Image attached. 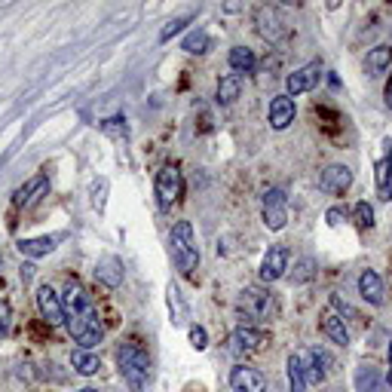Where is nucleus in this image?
Masks as SVG:
<instances>
[{
	"instance_id": "f257e3e1",
	"label": "nucleus",
	"mask_w": 392,
	"mask_h": 392,
	"mask_svg": "<svg viewBox=\"0 0 392 392\" xmlns=\"http://www.w3.org/2000/svg\"><path fill=\"white\" fill-rule=\"evenodd\" d=\"M169 252H172V263L181 276H194L199 267V248L194 236V224L190 221H178L169 233Z\"/></svg>"
},
{
	"instance_id": "f03ea898",
	"label": "nucleus",
	"mask_w": 392,
	"mask_h": 392,
	"mask_svg": "<svg viewBox=\"0 0 392 392\" xmlns=\"http://www.w3.org/2000/svg\"><path fill=\"white\" fill-rule=\"evenodd\" d=\"M236 310L245 322L252 325H267L276 319L279 312V304H276L273 291L261 288V285H248V288L239 291V301H236Z\"/></svg>"
},
{
	"instance_id": "7ed1b4c3",
	"label": "nucleus",
	"mask_w": 392,
	"mask_h": 392,
	"mask_svg": "<svg viewBox=\"0 0 392 392\" xmlns=\"http://www.w3.org/2000/svg\"><path fill=\"white\" fill-rule=\"evenodd\" d=\"M117 365L123 374L126 386L132 392H141L147 386V377H151V359L138 344H123L117 349Z\"/></svg>"
},
{
	"instance_id": "20e7f679",
	"label": "nucleus",
	"mask_w": 392,
	"mask_h": 392,
	"mask_svg": "<svg viewBox=\"0 0 392 392\" xmlns=\"http://www.w3.org/2000/svg\"><path fill=\"white\" fill-rule=\"evenodd\" d=\"M65 325H68L71 337L80 344V349L98 346L104 337V325H102V319H98L95 306H89V310H83V312H71V316H65Z\"/></svg>"
},
{
	"instance_id": "39448f33",
	"label": "nucleus",
	"mask_w": 392,
	"mask_h": 392,
	"mask_svg": "<svg viewBox=\"0 0 392 392\" xmlns=\"http://www.w3.org/2000/svg\"><path fill=\"white\" fill-rule=\"evenodd\" d=\"M261 215H263L267 230H282V227L288 224V203H285V190L270 187L267 194H263Z\"/></svg>"
},
{
	"instance_id": "423d86ee",
	"label": "nucleus",
	"mask_w": 392,
	"mask_h": 392,
	"mask_svg": "<svg viewBox=\"0 0 392 392\" xmlns=\"http://www.w3.org/2000/svg\"><path fill=\"white\" fill-rule=\"evenodd\" d=\"M153 187H156V203H160V209H172V203L181 196V190H184V181H181L178 166H162L160 172H156Z\"/></svg>"
},
{
	"instance_id": "0eeeda50",
	"label": "nucleus",
	"mask_w": 392,
	"mask_h": 392,
	"mask_svg": "<svg viewBox=\"0 0 392 392\" xmlns=\"http://www.w3.org/2000/svg\"><path fill=\"white\" fill-rule=\"evenodd\" d=\"M270 344V334L267 331H258L252 325H239L236 331L230 334V349L239 355H254V353H263Z\"/></svg>"
},
{
	"instance_id": "6e6552de",
	"label": "nucleus",
	"mask_w": 392,
	"mask_h": 392,
	"mask_svg": "<svg viewBox=\"0 0 392 392\" xmlns=\"http://www.w3.org/2000/svg\"><path fill=\"white\" fill-rule=\"evenodd\" d=\"M37 306H40V316L49 322V328L65 325V304H62V295H55L53 285H40L37 288Z\"/></svg>"
},
{
	"instance_id": "1a4fd4ad",
	"label": "nucleus",
	"mask_w": 392,
	"mask_h": 392,
	"mask_svg": "<svg viewBox=\"0 0 392 392\" xmlns=\"http://www.w3.org/2000/svg\"><path fill=\"white\" fill-rule=\"evenodd\" d=\"M319 80H322V65L319 62H310V65L297 68L295 74H288V80H285V86H288V95H304V92L316 89Z\"/></svg>"
},
{
	"instance_id": "9d476101",
	"label": "nucleus",
	"mask_w": 392,
	"mask_h": 392,
	"mask_svg": "<svg viewBox=\"0 0 392 392\" xmlns=\"http://www.w3.org/2000/svg\"><path fill=\"white\" fill-rule=\"evenodd\" d=\"M288 261H291L288 248L285 245H270V252L263 254V261H261V282L282 279L285 270H288Z\"/></svg>"
},
{
	"instance_id": "9b49d317",
	"label": "nucleus",
	"mask_w": 392,
	"mask_h": 392,
	"mask_svg": "<svg viewBox=\"0 0 392 392\" xmlns=\"http://www.w3.org/2000/svg\"><path fill=\"white\" fill-rule=\"evenodd\" d=\"M233 392H267V377L252 365H236L230 371Z\"/></svg>"
},
{
	"instance_id": "f8f14e48",
	"label": "nucleus",
	"mask_w": 392,
	"mask_h": 392,
	"mask_svg": "<svg viewBox=\"0 0 392 392\" xmlns=\"http://www.w3.org/2000/svg\"><path fill=\"white\" fill-rule=\"evenodd\" d=\"M295 98L285 92V95H276L273 102H270V111H267V120H270V129H276V132H282V129H288L291 123H295Z\"/></svg>"
},
{
	"instance_id": "ddd939ff",
	"label": "nucleus",
	"mask_w": 392,
	"mask_h": 392,
	"mask_svg": "<svg viewBox=\"0 0 392 392\" xmlns=\"http://www.w3.org/2000/svg\"><path fill=\"white\" fill-rule=\"evenodd\" d=\"M254 25H258V34L267 44H279L285 28H282V19L279 12L273 10V6H258V12H254Z\"/></svg>"
},
{
	"instance_id": "4468645a",
	"label": "nucleus",
	"mask_w": 392,
	"mask_h": 392,
	"mask_svg": "<svg viewBox=\"0 0 392 392\" xmlns=\"http://www.w3.org/2000/svg\"><path fill=\"white\" fill-rule=\"evenodd\" d=\"M349 184H353V172H349V166H340V162L322 169V175H319V190H325V194H344Z\"/></svg>"
},
{
	"instance_id": "2eb2a0df",
	"label": "nucleus",
	"mask_w": 392,
	"mask_h": 392,
	"mask_svg": "<svg viewBox=\"0 0 392 392\" xmlns=\"http://www.w3.org/2000/svg\"><path fill=\"white\" fill-rule=\"evenodd\" d=\"M46 190H49V178L37 175V178H31L25 187H19L16 194H12V203H16L19 209H31V205H37L40 199L46 196Z\"/></svg>"
},
{
	"instance_id": "dca6fc26",
	"label": "nucleus",
	"mask_w": 392,
	"mask_h": 392,
	"mask_svg": "<svg viewBox=\"0 0 392 392\" xmlns=\"http://www.w3.org/2000/svg\"><path fill=\"white\" fill-rule=\"evenodd\" d=\"M386 151L377 160V196L380 203H389L392 199V141H386Z\"/></svg>"
},
{
	"instance_id": "f3484780",
	"label": "nucleus",
	"mask_w": 392,
	"mask_h": 392,
	"mask_svg": "<svg viewBox=\"0 0 392 392\" xmlns=\"http://www.w3.org/2000/svg\"><path fill=\"white\" fill-rule=\"evenodd\" d=\"M359 295H362V301H368L371 306H383V279L374 273V270H362V276H359Z\"/></svg>"
},
{
	"instance_id": "a211bd4d",
	"label": "nucleus",
	"mask_w": 392,
	"mask_h": 392,
	"mask_svg": "<svg viewBox=\"0 0 392 392\" xmlns=\"http://www.w3.org/2000/svg\"><path fill=\"white\" fill-rule=\"evenodd\" d=\"M95 279L102 285H108V288H120L123 285V261L108 254V258H102L95 263Z\"/></svg>"
},
{
	"instance_id": "6ab92c4d",
	"label": "nucleus",
	"mask_w": 392,
	"mask_h": 392,
	"mask_svg": "<svg viewBox=\"0 0 392 392\" xmlns=\"http://www.w3.org/2000/svg\"><path fill=\"white\" fill-rule=\"evenodd\" d=\"M319 319H322V322H319V325H322L325 337L331 340V344H337V346H349V331H346L344 319H340L337 312H334V310H325Z\"/></svg>"
},
{
	"instance_id": "aec40b11",
	"label": "nucleus",
	"mask_w": 392,
	"mask_h": 392,
	"mask_svg": "<svg viewBox=\"0 0 392 392\" xmlns=\"http://www.w3.org/2000/svg\"><path fill=\"white\" fill-rule=\"evenodd\" d=\"M59 239L55 236H34V239H19V252L25 258H44V254H53Z\"/></svg>"
},
{
	"instance_id": "412c9836",
	"label": "nucleus",
	"mask_w": 392,
	"mask_h": 392,
	"mask_svg": "<svg viewBox=\"0 0 392 392\" xmlns=\"http://www.w3.org/2000/svg\"><path fill=\"white\" fill-rule=\"evenodd\" d=\"M389 65H392V46L383 44V46L368 49V59H365V74L368 77H380Z\"/></svg>"
},
{
	"instance_id": "4be33fe9",
	"label": "nucleus",
	"mask_w": 392,
	"mask_h": 392,
	"mask_svg": "<svg viewBox=\"0 0 392 392\" xmlns=\"http://www.w3.org/2000/svg\"><path fill=\"white\" fill-rule=\"evenodd\" d=\"M71 365H74L77 374L92 377V374H98V371H102V359H98L95 353H89V349H80V346H77L74 353H71Z\"/></svg>"
},
{
	"instance_id": "5701e85b",
	"label": "nucleus",
	"mask_w": 392,
	"mask_h": 392,
	"mask_svg": "<svg viewBox=\"0 0 392 392\" xmlns=\"http://www.w3.org/2000/svg\"><path fill=\"white\" fill-rule=\"evenodd\" d=\"M227 62H230V68L236 71V74H254V68H258V59H254V53L248 46H233L230 55H227Z\"/></svg>"
},
{
	"instance_id": "b1692460",
	"label": "nucleus",
	"mask_w": 392,
	"mask_h": 392,
	"mask_svg": "<svg viewBox=\"0 0 392 392\" xmlns=\"http://www.w3.org/2000/svg\"><path fill=\"white\" fill-rule=\"evenodd\" d=\"M288 389L291 392H306V368H304V355L301 353H291L288 355Z\"/></svg>"
},
{
	"instance_id": "393cba45",
	"label": "nucleus",
	"mask_w": 392,
	"mask_h": 392,
	"mask_svg": "<svg viewBox=\"0 0 392 392\" xmlns=\"http://www.w3.org/2000/svg\"><path fill=\"white\" fill-rule=\"evenodd\" d=\"M242 92V77L239 74H227L218 80V104H233Z\"/></svg>"
},
{
	"instance_id": "a878e982",
	"label": "nucleus",
	"mask_w": 392,
	"mask_h": 392,
	"mask_svg": "<svg viewBox=\"0 0 392 392\" xmlns=\"http://www.w3.org/2000/svg\"><path fill=\"white\" fill-rule=\"evenodd\" d=\"M355 389L359 392H380L383 389L380 371L374 365H359V371H355Z\"/></svg>"
},
{
	"instance_id": "bb28decb",
	"label": "nucleus",
	"mask_w": 392,
	"mask_h": 392,
	"mask_svg": "<svg viewBox=\"0 0 392 392\" xmlns=\"http://www.w3.org/2000/svg\"><path fill=\"white\" fill-rule=\"evenodd\" d=\"M209 46H212V40H209V34H205V31L187 34V37H184V44H181V49H184V53H190V55L209 53Z\"/></svg>"
},
{
	"instance_id": "cd10ccee",
	"label": "nucleus",
	"mask_w": 392,
	"mask_h": 392,
	"mask_svg": "<svg viewBox=\"0 0 392 392\" xmlns=\"http://www.w3.org/2000/svg\"><path fill=\"white\" fill-rule=\"evenodd\" d=\"M108 178H95V181H92V187H89V196H92V209L98 212V215H102L104 212V205H108Z\"/></svg>"
},
{
	"instance_id": "c85d7f7f",
	"label": "nucleus",
	"mask_w": 392,
	"mask_h": 392,
	"mask_svg": "<svg viewBox=\"0 0 392 392\" xmlns=\"http://www.w3.org/2000/svg\"><path fill=\"white\" fill-rule=\"evenodd\" d=\"M169 312H172V322L181 325L184 319H187V304H184L181 291L175 288V285H169Z\"/></svg>"
},
{
	"instance_id": "c756f323",
	"label": "nucleus",
	"mask_w": 392,
	"mask_h": 392,
	"mask_svg": "<svg viewBox=\"0 0 392 392\" xmlns=\"http://www.w3.org/2000/svg\"><path fill=\"white\" fill-rule=\"evenodd\" d=\"M312 276H316V261H312V258L295 261V273H291V282H295V285H304V282H310Z\"/></svg>"
},
{
	"instance_id": "7c9ffc66",
	"label": "nucleus",
	"mask_w": 392,
	"mask_h": 392,
	"mask_svg": "<svg viewBox=\"0 0 392 392\" xmlns=\"http://www.w3.org/2000/svg\"><path fill=\"white\" fill-rule=\"evenodd\" d=\"M102 132L108 135V138H129L126 117H108V120H102Z\"/></svg>"
},
{
	"instance_id": "2f4dec72",
	"label": "nucleus",
	"mask_w": 392,
	"mask_h": 392,
	"mask_svg": "<svg viewBox=\"0 0 392 392\" xmlns=\"http://www.w3.org/2000/svg\"><path fill=\"white\" fill-rule=\"evenodd\" d=\"M353 218H355V224H359V230H371V227H374V209H371L368 203H355Z\"/></svg>"
},
{
	"instance_id": "473e14b6",
	"label": "nucleus",
	"mask_w": 392,
	"mask_h": 392,
	"mask_svg": "<svg viewBox=\"0 0 392 392\" xmlns=\"http://www.w3.org/2000/svg\"><path fill=\"white\" fill-rule=\"evenodd\" d=\"M306 355H310V359L316 362V365L322 368L325 374H331V371H334V359H331V353H328L325 346H312V349H310V353H306Z\"/></svg>"
},
{
	"instance_id": "72a5a7b5",
	"label": "nucleus",
	"mask_w": 392,
	"mask_h": 392,
	"mask_svg": "<svg viewBox=\"0 0 392 392\" xmlns=\"http://www.w3.org/2000/svg\"><path fill=\"white\" fill-rule=\"evenodd\" d=\"M190 346H194L196 353H203V349L209 346V331H205L203 325H190Z\"/></svg>"
},
{
	"instance_id": "f704fd0d",
	"label": "nucleus",
	"mask_w": 392,
	"mask_h": 392,
	"mask_svg": "<svg viewBox=\"0 0 392 392\" xmlns=\"http://www.w3.org/2000/svg\"><path fill=\"white\" fill-rule=\"evenodd\" d=\"M187 22H190V16H184V19H172V22H169V25H166V28H162V31H160V44H166V40H172L175 34L181 31V28L187 25Z\"/></svg>"
},
{
	"instance_id": "c9c22d12",
	"label": "nucleus",
	"mask_w": 392,
	"mask_h": 392,
	"mask_svg": "<svg viewBox=\"0 0 392 392\" xmlns=\"http://www.w3.org/2000/svg\"><path fill=\"white\" fill-rule=\"evenodd\" d=\"M331 310L337 312L340 319H344V316H346V319H359V312H355V310H353V306H349L346 301H340V295H331Z\"/></svg>"
},
{
	"instance_id": "e433bc0d",
	"label": "nucleus",
	"mask_w": 392,
	"mask_h": 392,
	"mask_svg": "<svg viewBox=\"0 0 392 392\" xmlns=\"http://www.w3.org/2000/svg\"><path fill=\"white\" fill-rule=\"evenodd\" d=\"M12 328V306L6 301H0V337H6Z\"/></svg>"
},
{
	"instance_id": "4c0bfd02",
	"label": "nucleus",
	"mask_w": 392,
	"mask_h": 392,
	"mask_svg": "<svg viewBox=\"0 0 392 392\" xmlns=\"http://www.w3.org/2000/svg\"><path fill=\"white\" fill-rule=\"evenodd\" d=\"M346 218V212L344 209H337V205H334V209H328L325 212V221H328V224H331V227H337L340 224V221H344Z\"/></svg>"
},
{
	"instance_id": "58836bf2",
	"label": "nucleus",
	"mask_w": 392,
	"mask_h": 392,
	"mask_svg": "<svg viewBox=\"0 0 392 392\" xmlns=\"http://www.w3.org/2000/svg\"><path fill=\"white\" fill-rule=\"evenodd\" d=\"M386 108L392 111V77H389V83H386Z\"/></svg>"
},
{
	"instance_id": "ea45409f",
	"label": "nucleus",
	"mask_w": 392,
	"mask_h": 392,
	"mask_svg": "<svg viewBox=\"0 0 392 392\" xmlns=\"http://www.w3.org/2000/svg\"><path fill=\"white\" fill-rule=\"evenodd\" d=\"M31 273H34V267H31V263H25V267H22V279H31Z\"/></svg>"
},
{
	"instance_id": "a19ab883",
	"label": "nucleus",
	"mask_w": 392,
	"mask_h": 392,
	"mask_svg": "<svg viewBox=\"0 0 392 392\" xmlns=\"http://www.w3.org/2000/svg\"><path fill=\"white\" fill-rule=\"evenodd\" d=\"M386 355H389V368H392V340H389V349H386Z\"/></svg>"
},
{
	"instance_id": "79ce46f5",
	"label": "nucleus",
	"mask_w": 392,
	"mask_h": 392,
	"mask_svg": "<svg viewBox=\"0 0 392 392\" xmlns=\"http://www.w3.org/2000/svg\"><path fill=\"white\" fill-rule=\"evenodd\" d=\"M77 392H98V389H92V386H83V389H77Z\"/></svg>"
}]
</instances>
